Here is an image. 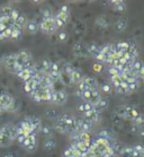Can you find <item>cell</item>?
<instances>
[{"label":"cell","mask_w":144,"mask_h":157,"mask_svg":"<svg viewBox=\"0 0 144 157\" xmlns=\"http://www.w3.org/2000/svg\"><path fill=\"white\" fill-rule=\"evenodd\" d=\"M18 104L10 94H0V109L4 112H14L17 110Z\"/></svg>","instance_id":"4"},{"label":"cell","mask_w":144,"mask_h":157,"mask_svg":"<svg viewBox=\"0 0 144 157\" xmlns=\"http://www.w3.org/2000/svg\"><path fill=\"white\" fill-rule=\"evenodd\" d=\"M15 8L10 5H4L0 7V16H4V17H11V15L14 13Z\"/></svg>","instance_id":"33"},{"label":"cell","mask_w":144,"mask_h":157,"mask_svg":"<svg viewBox=\"0 0 144 157\" xmlns=\"http://www.w3.org/2000/svg\"><path fill=\"white\" fill-rule=\"evenodd\" d=\"M142 157H144V151H143V156H142Z\"/></svg>","instance_id":"59"},{"label":"cell","mask_w":144,"mask_h":157,"mask_svg":"<svg viewBox=\"0 0 144 157\" xmlns=\"http://www.w3.org/2000/svg\"><path fill=\"white\" fill-rule=\"evenodd\" d=\"M55 147H56V141L53 137L46 138V139L44 140V143H43V148H44V150H46V151H52L53 149H55Z\"/></svg>","instance_id":"29"},{"label":"cell","mask_w":144,"mask_h":157,"mask_svg":"<svg viewBox=\"0 0 144 157\" xmlns=\"http://www.w3.org/2000/svg\"><path fill=\"white\" fill-rule=\"evenodd\" d=\"M114 151L112 148V141L104 138H98L91 141L89 157H114Z\"/></svg>","instance_id":"1"},{"label":"cell","mask_w":144,"mask_h":157,"mask_svg":"<svg viewBox=\"0 0 144 157\" xmlns=\"http://www.w3.org/2000/svg\"><path fill=\"white\" fill-rule=\"evenodd\" d=\"M53 90L54 89H45L43 87H39L31 97L35 102H51Z\"/></svg>","instance_id":"7"},{"label":"cell","mask_w":144,"mask_h":157,"mask_svg":"<svg viewBox=\"0 0 144 157\" xmlns=\"http://www.w3.org/2000/svg\"><path fill=\"white\" fill-rule=\"evenodd\" d=\"M94 71H96V72H102V70H104V64H102V63H95L94 64Z\"/></svg>","instance_id":"53"},{"label":"cell","mask_w":144,"mask_h":157,"mask_svg":"<svg viewBox=\"0 0 144 157\" xmlns=\"http://www.w3.org/2000/svg\"><path fill=\"white\" fill-rule=\"evenodd\" d=\"M83 117H84L83 118L84 120L88 121L89 123H91L92 125L97 124L100 121V113L96 110H92L90 112H88V113H86V114H83Z\"/></svg>","instance_id":"21"},{"label":"cell","mask_w":144,"mask_h":157,"mask_svg":"<svg viewBox=\"0 0 144 157\" xmlns=\"http://www.w3.org/2000/svg\"><path fill=\"white\" fill-rule=\"evenodd\" d=\"M23 34V29L14 24L11 26V40H18Z\"/></svg>","instance_id":"41"},{"label":"cell","mask_w":144,"mask_h":157,"mask_svg":"<svg viewBox=\"0 0 144 157\" xmlns=\"http://www.w3.org/2000/svg\"><path fill=\"white\" fill-rule=\"evenodd\" d=\"M131 153H132V147L131 146H124L122 147V150L120 153V156L122 157H131Z\"/></svg>","instance_id":"47"},{"label":"cell","mask_w":144,"mask_h":157,"mask_svg":"<svg viewBox=\"0 0 144 157\" xmlns=\"http://www.w3.org/2000/svg\"><path fill=\"white\" fill-rule=\"evenodd\" d=\"M132 123H133V125L136 127V128H142V127H144V115L142 114V113H140V114L137 115L136 118L132 121Z\"/></svg>","instance_id":"43"},{"label":"cell","mask_w":144,"mask_h":157,"mask_svg":"<svg viewBox=\"0 0 144 157\" xmlns=\"http://www.w3.org/2000/svg\"><path fill=\"white\" fill-rule=\"evenodd\" d=\"M52 62L53 61H51L50 59L44 58V59L41 60L39 66H36V68H37V70H39V72L41 75H49L51 66H52Z\"/></svg>","instance_id":"16"},{"label":"cell","mask_w":144,"mask_h":157,"mask_svg":"<svg viewBox=\"0 0 144 157\" xmlns=\"http://www.w3.org/2000/svg\"><path fill=\"white\" fill-rule=\"evenodd\" d=\"M144 151V146L143 145H135L132 146V153H131V157H142Z\"/></svg>","instance_id":"37"},{"label":"cell","mask_w":144,"mask_h":157,"mask_svg":"<svg viewBox=\"0 0 144 157\" xmlns=\"http://www.w3.org/2000/svg\"><path fill=\"white\" fill-rule=\"evenodd\" d=\"M71 146L80 154L81 157H87L89 156V149H90V145L83 143H72Z\"/></svg>","instance_id":"19"},{"label":"cell","mask_w":144,"mask_h":157,"mask_svg":"<svg viewBox=\"0 0 144 157\" xmlns=\"http://www.w3.org/2000/svg\"><path fill=\"white\" fill-rule=\"evenodd\" d=\"M27 21H28L27 17H26L24 14H21V13H20V14H19V16H18V17L16 18V21H15V25L18 26V27H20V29H25V27H26Z\"/></svg>","instance_id":"38"},{"label":"cell","mask_w":144,"mask_h":157,"mask_svg":"<svg viewBox=\"0 0 144 157\" xmlns=\"http://www.w3.org/2000/svg\"><path fill=\"white\" fill-rule=\"evenodd\" d=\"M54 19L57 25V29L64 27L67 25L69 21H70V8L68 5H63L62 7L57 10L55 15H54Z\"/></svg>","instance_id":"5"},{"label":"cell","mask_w":144,"mask_h":157,"mask_svg":"<svg viewBox=\"0 0 144 157\" xmlns=\"http://www.w3.org/2000/svg\"><path fill=\"white\" fill-rule=\"evenodd\" d=\"M88 51H89V56H91L92 58H95L97 54L100 52V47L97 45L96 43H91L88 45Z\"/></svg>","instance_id":"42"},{"label":"cell","mask_w":144,"mask_h":157,"mask_svg":"<svg viewBox=\"0 0 144 157\" xmlns=\"http://www.w3.org/2000/svg\"><path fill=\"white\" fill-rule=\"evenodd\" d=\"M16 137V125L7 123L0 128V147L7 148L13 144Z\"/></svg>","instance_id":"2"},{"label":"cell","mask_w":144,"mask_h":157,"mask_svg":"<svg viewBox=\"0 0 144 157\" xmlns=\"http://www.w3.org/2000/svg\"><path fill=\"white\" fill-rule=\"evenodd\" d=\"M125 86H126V88L128 89V92H130V93H133V92H135V90L138 89V87H140V82H138V80L126 82H125Z\"/></svg>","instance_id":"40"},{"label":"cell","mask_w":144,"mask_h":157,"mask_svg":"<svg viewBox=\"0 0 144 157\" xmlns=\"http://www.w3.org/2000/svg\"><path fill=\"white\" fill-rule=\"evenodd\" d=\"M4 113H5L4 111H2V110H1V109H0V115H1V114H4Z\"/></svg>","instance_id":"57"},{"label":"cell","mask_w":144,"mask_h":157,"mask_svg":"<svg viewBox=\"0 0 144 157\" xmlns=\"http://www.w3.org/2000/svg\"><path fill=\"white\" fill-rule=\"evenodd\" d=\"M115 114L118 115L120 119H124V120H127V121H133L134 119L140 114V112L133 106H130V105H122V106H118L116 109Z\"/></svg>","instance_id":"3"},{"label":"cell","mask_w":144,"mask_h":157,"mask_svg":"<svg viewBox=\"0 0 144 157\" xmlns=\"http://www.w3.org/2000/svg\"><path fill=\"white\" fill-rule=\"evenodd\" d=\"M68 101V94L63 89H57V90H53L52 98H51V103L55 104V105H63L67 103Z\"/></svg>","instance_id":"12"},{"label":"cell","mask_w":144,"mask_h":157,"mask_svg":"<svg viewBox=\"0 0 144 157\" xmlns=\"http://www.w3.org/2000/svg\"><path fill=\"white\" fill-rule=\"evenodd\" d=\"M84 76L83 74L77 68H73L72 69V71L69 74V79H70V82L74 84V85H79L82 80H83Z\"/></svg>","instance_id":"20"},{"label":"cell","mask_w":144,"mask_h":157,"mask_svg":"<svg viewBox=\"0 0 144 157\" xmlns=\"http://www.w3.org/2000/svg\"><path fill=\"white\" fill-rule=\"evenodd\" d=\"M94 129V125L86 121L83 118H77V132H84V133H90Z\"/></svg>","instance_id":"15"},{"label":"cell","mask_w":144,"mask_h":157,"mask_svg":"<svg viewBox=\"0 0 144 157\" xmlns=\"http://www.w3.org/2000/svg\"><path fill=\"white\" fill-rule=\"evenodd\" d=\"M57 41H60V42H64V41H67L69 39V34H68L67 31H60V32L57 33Z\"/></svg>","instance_id":"49"},{"label":"cell","mask_w":144,"mask_h":157,"mask_svg":"<svg viewBox=\"0 0 144 157\" xmlns=\"http://www.w3.org/2000/svg\"><path fill=\"white\" fill-rule=\"evenodd\" d=\"M39 29H41V31H42L43 33H45V34H54V33L59 29L54 17L42 19L41 24H39Z\"/></svg>","instance_id":"9"},{"label":"cell","mask_w":144,"mask_h":157,"mask_svg":"<svg viewBox=\"0 0 144 157\" xmlns=\"http://www.w3.org/2000/svg\"><path fill=\"white\" fill-rule=\"evenodd\" d=\"M62 157H74V149L72 146L67 147L62 153Z\"/></svg>","instance_id":"48"},{"label":"cell","mask_w":144,"mask_h":157,"mask_svg":"<svg viewBox=\"0 0 144 157\" xmlns=\"http://www.w3.org/2000/svg\"><path fill=\"white\" fill-rule=\"evenodd\" d=\"M26 29H27V32L31 33V34H36L39 29V24L37 23V21H35V19L28 21L27 24H26Z\"/></svg>","instance_id":"30"},{"label":"cell","mask_w":144,"mask_h":157,"mask_svg":"<svg viewBox=\"0 0 144 157\" xmlns=\"http://www.w3.org/2000/svg\"><path fill=\"white\" fill-rule=\"evenodd\" d=\"M2 64H5V68L7 71H9L10 74H17L19 71V68L17 66V61H16V56L15 53L7 54V56H4V59H2Z\"/></svg>","instance_id":"8"},{"label":"cell","mask_w":144,"mask_h":157,"mask_svg":"<svg viewBox=\"0 0 144 157\" xmlns=\"http://www.w3.org/2000/svg\"><path fill=\"white\" fill-rule=\"evenodd\" d=\"M0 74H1V66H0Z\"/></svg>","instance_id":"58"},{"label":"cell","mask_w":144,"mask_h":157,"mask_svg":"<svg viewBox=\"0 0 144 157\" xmlns=\"http://www.w3.org/2000/svg\"><path fill=\"white\" fill-rule=\"evenodd\" d=\"M100 89H102V92H104L105 94H109L112 92V85L105 82V84H102V85L100 86Z\"/></svg>","instance_id":"52"},{"label":"cell","mask_w":144,"mask_h":157,"mask_svg":"<svg viewBox=\"0 0 144 157\" xmlns=\"http://www.w3.org/2000/svg\"><path fill=\"white\" fill-rule=\"evenodd\" d=\"M78 110H79V112H81L82 114H86V113H88L90 111L95 110V106H94L91 103L83 102V103H81L80 105L78 106Z\"/></svg>","instance_id":"36"},{"label":"cell","mask_w":144,"mask_h":157,"mask_svg":"<svg viewBox=\"0 0 144 157\" xmlns=\"http://www.w3.org/2000/svg\"><path fill=\"white\" fill-rule=\"evenodd\" d=\"M132 45L133 43L127 42V41H120L118 43H116V51L117 52H128Z\"/></svg>","instance_id":"32"},{"label":"cell","mask_w":144,"mask_h":157,"mask_svg":"<svg viewBox=\"0 0 144 157\" xmlns=\"http://www.w3.org/2000/svg\"><path fill=\"white\" fill-rule=\"evenodd\" d=\"M19 14H20V13H19V11H18L17 9H15L14 13H13V15H11V17H10V18L15 21H16V18H17L18 16H19Z\"/></svg>","instance_id":"56"},{"label":"cell","mask_w":144,"mask_h":157,"mask_svg":"<svg viewBox=\"0 0 144 157\" xmlns=\"http://www.w3.org/2000/svg\"><path fill=\"white\" fill-rule=\"evenodd\" d=\"M110 80H112V85L114 86V88L125 85V82H126L125 79H124L122 76H114V77H110Z\"/></svg>","instance_id":"39"},{"label":"cell","mask_w":144,"mask_h":157,"mask_svg":"<svg viewBox=\"0 0 144 157\" xmlns=\"http://www.w3.org/2000/svg\"><path fill=\"white\" fill-rule=\"evenodd\" d=\"M108 72H109V75H110V77H114V76H122L123 70H122V69L114 68V67H109Z\"/></svg>","instance_id":"50"},{"label":"cell","mask_w":144,"mask_h":157,"mask_svg":"<svg viewBox=\"0 0 144 157\" xmlns=\"http://www.w3.org/2000/svg\"><path fill=\"white\" fill-rule=\"evenodd\" d=\"M115 90H116V93L120 94V95H128V94H131L130 92H128V89L126 88V86H125V85L120 86V87H116V88H115Z\"/></svg>","instance_id":"51"},{"label":"cell","mask_w":144,"mask_h":157,"mask_svg":"<svg viewBox=\"0 0 144 157\" xmlns=\"http://www.w3.org/2000/svg\"><path fill=\"white\" fill-rule=\"evenodd\" d=\"M100 51L113 58L116 57V43H107L104 47H100Z\"/></svg>","instance_id":"22"},{"label":"cell","mask_w":144,"mask_h":157,"mask_svg":"<svg viewBox=\"0 0 144 157\" xmlns=\"http://www.w3.org/2000/svg\"><path fill=\"white\" fill-rule=\"evenodd\" d=\"M39 132H41V135L46 138H49V137H52L53 133H54V129L51 127L50 124H42L41 129H39Z\"/></svg>","instance_id":"34"},{"label":"cell","mask_w":144,"mask_h":157,"mask_svg":"<svg viewBox=\"0 0 144 157\" xmlns=\"http://www.w3.org/2000/svg\"><path fill=\"white\" fill-rule=\"evenodd\" d=\"M45 117L47 119H57L60 115H59V112L56 110H53V109H50V110L45 111Z\"/></svg>","instance_id":"46"},{"label":"cell","mask_w":144,"mask_h":157,"mask_svg":"<svg viewBox=\"0 0 144 157\" xmlns=\"http://www.w3.org/2000/svg\"><path fill=\"white\" fill-rule=\"evenodd\" d=\"M54 130H55L56 132L61 133V135H67V133H69L67 123H65V121H64L63 118H62L61 115L55 120V123H54Z\"/></svg>","instance_id":"18"},{"label":"cell","mask_w":144,"mask_h":157,"mask_svg":"<svg viewBox=\"0 0 144 157\" xmlns=\"http://www.w3.org/2000/svg\"><path fill=\"white\" fill-rule=\"evenodd\" d=\"M26 119H27V121L32 124L33 129L35 130V132H39V129H41V127H42V121H41V119L39 118V117H36V115H32V117H26Z\"/></svg>","instance_id":"23"},{"label":"cell","mask_w":144,"mask_h":157,"mask_svg":"<svg viewBox=\"0 0 144 157\" xmlns=\"http://www.w3.org/2000/svg\"><path fill=\"white\" fill-rule=\"evenodd\" d=\"M110 4H112L113 9L117 13H124L126 10V5L122 0H113V1H110Z\"/></svg>","instance_id":"27"},{"label":"cell","mask_w":144,"mask_h":157,"mask_svg":"<svg viewBox=\"0 0 144 157\" xmlns=\"http://www.w3.org/2000/svg\"><path fill=\"white\" fill-rule=\"evenodd\" d=\"M61 117L63 118V120L67 123L69 133L77 131V118H74L73 115H70V114H63L61 115Z\"/></svg>","instance_id":"17"},{"label":"cell","mask_w":144,"mask_h":157,"mask_svg":"<svg viewBox=\"0 0 144 157\" xmlns=\"http://www.w3.org/2000/svg\"><path fill=\"white\" fill-rule=\"evenodd\" d=\"M81 98H83L84 102H88V103H91L92 105H95L97 102L100 98V92L99 89H89V90H86L84 93H82L80 95Z\"/></svg>","instance_id":"11"},{"label":"cell","mask_w":144,"mask_h":157,"mask_svg":"<svg viewBox=\"0 0 144 157\" xmlns=\"http://www.w3.org/2000/svg\"><path fill=\"white\" fill-rule=\"evenodd\" d=\"M96 25L98 26L99 29H107V27L110 25V21L107 18V16L100 15V16H98L97 19H96Z\"/></svg>","instance_id":"25"},{"label":"cell","mask_w":144,"mask_h":157,"mask_svg":"<svg viewBox=\"0 0 144 157\" xmlns=\"http://www.w3.org/2000/svg\"><path fill=\"white\" fill-rule=\"evenodd\" d=\"M41 77H42V75L39 74V76H36L35 78L29 79V80L24 82V90L27 95L32 96L33 94L35 93V90L39 87V80H41Z\"/></svg>","instance_id":"10"},{"label":"cell","mask_w":144,"mask_h":157,"mask_svg":"<svg viewBox=\"0 0 144 157\" xmlns=\"http://www.w3.org/2000/svg\"><path fill=\"white\" fill-rule=\"evenodd\" d=\"M143 82H144V78H143Z\"/></svg>","instance_id":"60"},{"label":"cell","mask_w":144,"mask_h":157,"mask_svg":"<svg viewBox=\"0 0 144 157\" xmlns=\"http://www.w3.org/2000/svg\"><path fill=\"white\" fill-rule=\"evenodd\" d=\"M72 52H73L74 57L83 59L86 57H89V51H88V45L84 44L82 42H77L72 48Z\"/></svg>","instance_id":"13"},{"label":"cell","mask_w":144,"mask_h":157,"mask_svg":"<svg viewBox=\"0 0 144 157\" xmlns=\"http://www.w3.org/2000/svg\"><path fill=\"white\" fill-rule=\"evenodd\" d=\"M26 135H25L24 132L21 131V129H19L18 127H16V137H15V141H17V144L19 146L23 147L24 145L25 140H26Z\"/></svg>","instance_id":"35"},{"label":"cell","mask_w":144,"mask_h":157,"mask_svg":"<svg viewBox=\"0 0 144 157\" xmlns=\"http://www.w3.org/2000/svg\"><path fill=\"white\" fill-rule=\"evenodd\" d=\"M98 138H104V139H107L109 141H116V136L115 133L108 129H102V131L98 133Z\"/></svg>","instance_id":"24"},{"label":"cell","mask_w":144,"mask_h":157,"mask_svg":"<svg viewBox=\"0 0 144 157\" xmlns=\"http://www.w3.org/2000/svg\"><path fill=\"white\" fill-rule=\"evenodd\" d=\"M108 105H109L108 100H107L106 97H100V98H99V101L95 104V105H94V106H95V110L98 111L99 113H100L102 111L106 110V109L108 107Z\"/></svg>","instance_id":"31"},{"label":"cell","mask_w":144,"mask_h":157,"mask_svg":"<svg viewBox=\"0 0 144 157\" xmlns=\"http://www.w3.org/2000/svg\"><path fill=\"white\" fill-rule=\"evenodd\" d=\"M37 133H32V135H28L26 137V140H25L24 145H23V148H24L27 153H34L37 148Z\"/></svg>","instance_id":"14"},{"label":"cell","mask_w":144,"mask_h":157,"mask_svg":"<svg viewBox=\"0 0 144 157\" xmlns=\"http://www.w3.org/2000/svg\"><path fill=\"white\" fill-rule=\"evenodd\" d=\"M0 23L6 27H11L15 24V21L10 17H4V16H0Z\"/></svg>","instance_id":"45"},{"label":"cell","mask_w":144,"mask_h":157,"mask_svg":"<svg viewBox=\"0 0 144 157\" xmlns=\"http://www.w3.org/2000/svg\"><path fill=\"white\" fill-rule=\"evenodd\" d=\"M127 25H128L127 18L120 17V18H118L117 21L115 23V29H116L117 32H124V31L127 29Z\"/></svg>","instance_id":"28"},{"label":"cell","mask_w":144,"mask_h":157,"mask_svg":"<svg viewBox=\"0 0 144 157\" xmlns=\"http://www.w3.org/2000/svg\"><path fill=\"white\" fill-rule=\"evenodd\" d=\"M2 157H18V154L16 151H8V153L4 154Z\"/></svg>","instance_id":"55"},{"label":"cell","mask_w":144,"mask_h":157,"mask_svg":"<svg viewBox=\"0 0 144 157\" xmlns=\"http://www.w3.org/2000/svg\"><path fill=\"white\" fill-rule=\"evenodd\" d=\"M0 40H11V27H7L0 32Z\"/></svg>","instance_id":"44"},{"label":"cell","mask_w":144,"mask_h":157,"mask_svg":"<svg viewBox=\"0 0 144 157\" xmlns=\"http://www.w3.org/2000/svg\"><path fill=\"white\" fill-rule=\"evenodd\" d=\"M144 78V62H142V66H141V69L138 71V79H142L143 80Z\"/></svg>","instance_id":"54"},{"label":"cell","mask_w":144,"mask_h":157,"mask_svg":"<svg viewBox=\"0 0 144 157\" xmlns=\"http://www.w3.org/2000/svg\"><path fill=\"white\" fill-rule=\"evenodd\" d=\"M98 88V85H97V80H96L94 77H89V76H86L83 78V80L79 84L78 86V92L77 94L80 95L82 93H84L86 90H89V89H97Z\"/></svg>","instance_id":"6"},{"label":"cell","mask_w":144,"mask_h":157,"mask_svg":"<svg viewBox=\"0 0 144 157\" xmlns=\"http://www.w3.org/2000/svg\"><path fill=\"white\" fill-rule=\"evenodd\" d=\"M41 15H42V19H46V18H52L54 17V11L53 8L50 5H44L41 8Z\"/></svg>","instance_id":"26"}]
</instances>
